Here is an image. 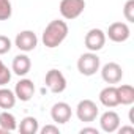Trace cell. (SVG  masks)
Returning a JSON list of instances; mask_svg holds the SVG:
<instances>
[{"instance_id": "6da1fadb", "label": "cell", "mask_w": 134, "mask_h": 134, "mask_svg": "<svg viewBox=\"0 0 134 134\" xmlns=\"http://www.w3.org/2000/svg\"><path fill=\"white\" fill-rule=\"evenodd\" d=\"M66 36H68V24L60 19H54L46 25L41 41L46 47L54 49V47H58L66 40Z\"/></svg>"}, {"instance_id": "7a4b0ae2", "label": "cell", "mask_w": 134, "mask_h": 134, "mask_svg": "<svg viewBox=\"0 0 134 134\" xmlns=\"http://www.w3.org/2000/svg\"><path fill=\"white\" fill-rule=\"evenodd\" d=\"M101 68V60L96 55V52H87L82 54L77 60V70L82 76H93Z\"/></svg>"}, {"instance_id": "3957f363", "label": "cell", "mask_w": 134, "mask_h": 134, "mask_svg": "<svg viewBox=\"0 0 134 134\" xmlns=\"http://www.w3.org/2000/svg\"><path fill=\"white\" fill-rule=\"evenodd\" d=\"M60 14L66 21H73L79 18L85 10V0H62L60 2Z\"/></svg>"}, {"instance_id": "277c9868", "label": "cell", "mask_w": 134, "mask_h": 134, "mask_svg": "<svg viewBox=\"0 0 134 134\" xmlns=\"http://www.w3.org/2000/svg\"><path fill=\"white\" fill-rule=\"evenodd\" d=\"M98 114H99V109H98L96 103L92 99H82V101H79V104L76 107V115L81 121H87V123L93 121V120H96Z\"/></svg>"}, {"instance_id": "5b68a950", "label": "cell", "mask_w": 134, "mask_h": 134, "mask_svg": "<svg viewBox=\"0 0 134 134\" xmlns=\"http://www.w3.org/2000/svg\"><path fill=\"white\" fill-rule=\"evenodd\" d=\"M44 84L46 87L52 92V93H62L66 88V77L63 76L62 71L58 70H49L46 73L44 77Z\"/></svg>"}, {"instance_id": "8992f818", "label": "cell", "mask_w": 134, "mask_h": 134, "mask_svg": "<svg viewBox=\"0 0 134 134\" xmlns=\"http://www.w3.org/2000/svg\"><path fill=\"white\" fill-rule=\"evenodd\" d=\"M84 44L90 52H98L106 44V33L101 29H90L85 35Z\"/></svg>"}, {"instance_id": "52a82bcc", "label": "cell", "mask_w": 134, "mask_h": 134, "mask_svg": "<svg viewBox=\"0 0 134 134\" xmlns=\"http://www.w3.org/2000/svg\"><path fill=\"white\" fill-rule=\"evenodd\" d=\"M14 44H16V47H18L19 51H22V52H30V51H33V49L38 46V36H36V33L32 32V30H22V32H19V33L16 35Z\"/></svg>"}, {"instance_id": "ba28073f", "label": "cell", "mask_w": 134, "mask_h": 134, "mask_svg": "<svg viewBox=\"0 0 134 134\" xmlns=\"http://www.w3.org/2000/svg\"><path fill=\"white\" fill-rule=\"evenodd\" d=\"M131 35L129 25L126 22H114L109 25L107 32H106V38H109L114 43H125Z\"/></svg>"}, {"instance_id": "9c48e42d", "label": "cell", "mask_w": 134, "mask_h": 134, "mask_svg": "<svg viewBox=\"0 0 134 134\" xmlns=\"http://www.w3.org/2000/svg\"><path fill=\"white\" fill-rule=\"evenodd\" d=\"M101 77L106 84H118L123 77V70H121V66L115 62H109L106 63L103 68H101Z\"/></svg>"}, {"instance_id": "30bf717a", "label": "cell", "mask_w": 134, "mask_h": 134, "mask_svg": "<svg viewBox=\"0 0 134 134\" xmlns=\"http://www.w3.org/2000/svg\"><path fill=\"white\" fill-rule=\"evenodd\" d=\"M71 115H73L71 106H70L68 103H65V101L55 103V104L52 106V109H51V117H52V120H54L55 123H58V125H63V123H66V121H70Z\"/></svg>"}, {"instance_id": "8fae6325", "label": "cell", "mask_w": 134, "mask_h": 134, "mask_svg": "<svg viewBox=\"0 0 134 134\" xmlns=\"http://www.w3.org/2000/svg\"><path fill=\"white\" fill-rule=\"evenodd\" d=\"M33 93H35V84H33V81H30V79H21V81L16 84V87H14L16 99H21V101H24V103L30 101L32 96H33Z\"/></svg>"}, {"instance_id": "7c38bea8", "label": "cell", "mask_w": 134, "mask_h": 134, "mask_svg": "<svg viewBox=\"0 0 134 134\" xmlns=\"http://www.w3.org/2000/svg\"><path fill=\"white\" fill-rule=\"evenodd\" d=\"M99 126L104 132H115L120 126V117L114 110H107L99 117Z\"/></svg>"}, {"instance_id": "4fadbf2b", "label": "cell", "mask_w": 134, "mask_h": 134, "mask_svg": "<svg viewBox=\"0 0 134 134\" xmlns=\"http://www.w3.org/2000/svg\"><path fill=\"white\" fill-rule=\"evenodd\" d=\"M32 68V60L27 54H19L13 58V65H11V71L18 76H25L29 74Z\"/></svg>"}, {"instance_id": "5bb4252c", "label": "cell", "mask_w": 134, "mask_h": 134, "mask_svg": "<svg viewBox=\"0 0 134 134\" xmlns=\"http://www.w3.org/2000/svg\"><path fill=\"white\" fill-rule=\"evenodd\" d=\"M99 103L106 107H115L118 106V93L115 85H107L99 92Z\"/></svg>"}, {"instance_id": "9a60e30c", "label": "cell", "mask_w": 134, "mask_h": 134, "mask_svg": "<svg viewBox=\"0 0 134 134\" xmlns=\"http://www.w3.org/2000/svg\"><path fill=\"white\" fill-rule=\"evenodd\" d=\"M117 93H118V104L131 106L134 103V87L132 85L123 84V85L117 87Z\"/></svg>"}, {"instance_id": "2e32d148", "label": "cell", "mask_w": 134, "mask_h": 134, "mask_svg": "<svg viewBox=\"0 0 134 134\" xmlns=\"http://www.w3.org/2000/svg\"><path fill=\"white\" fill-rule=\"evenodd\" d=\"M19 132L22 134H36L40 131V123L35 117H24L18 126Z\"/></svg>"}, {"instance_id": "e0dca14e", "label": "cell", "mask_w": 134, "mask_h": 134, "mask_svg": "<svg viewBox=\"0 0 134 134\" xmlns=\"http://www.w3.org/2000/svg\"><path fill=\"white\" fill-rule=\"evenodd\" d=\"M16 104V95L10 88H0V109H13Z\"/></svg>"}, {"instance_id": "ac0fdd59", "label": "cell", "mask_w": 134, "mask_h": 134, "mask_svg": "<svg viewBox=\"0 0 134 134\" xmlns=\"http://www.w3.org/2000/svg\"><path fill=\"white\" fill-rule=\"evenodd\" d=\"M0 128H3L7 132H11L14 129H18V121H16V117L8 112V110H3L0 114Z\"/></svg>"}, {"instance_id": "d6986e66", "label": "cell", "mask_w": 134, "mask_h": 134, "mask_svg": "<svg viewBox=\"0 0 134 134\" xmlns=\"http://www.w3.org/2000/svg\"><path fill=\"white\" fill-rule=\"evenodd\" d=\"M13 14V7L10 0H0V21H8Z\"/></svg>"}, {"instance_id": "ffe728a7", "label": "cell", "mask_w": 134, "mask_h": 134, "mask_svg": "<svg viewBox=\"0 0 134 134\" xmlns=\"http://www.w3.org/2000/svg\"><path fill=\"white\" fill-rule=\"evenodd\" d=\"M123 16L128 22H134V0H128L123 7Z\"/></svg>"}, {"instance_id": "44dd1931", "label": "cell", "mask_w": 134, "mask_h": 134, "mask_svg": "<svg viewBox=\"0 0 134 134\" xmlns=\"http://www.w3.org/2000/svg\"><path fill=\"white\" fill-rule=\"evenodd\" d=\"M11 51V40L5 35H0V55Z\"/></svg>"}, {"instance_id": "7402d4cb", "label": "cell", "mask_w": 134, "mask_h": 134, "mask_svg": "<svg viewBox=\"0 0 134 134\" xmlns=\"http://www.w3.org/2000/svg\"><path fill=\"white\" fill-rule=\"evenodd\" d=\"M11 81V70H8V66H3L0 70V87L7 85Z\"/></svg>"}, {"instance_id": "603a6c76", "label": "cell", "mask_w": 134, "mask_h": 134, "mask_svg": "<svg viewBox=\"0 0 134 134\" xmlns=\"http://www.w3.org/2000/svg\"><path fill=\"white\" fill-rule=\"evenodd\" d=\"M38 132H41V134H60V129H58V126H55V125H46V126H43Z\"/></svg>"}, {"instance_id": "cb8c5ba5", "label": "cell", "mask_w": 134, "mask_h": 134, "mask_svg": "<svg viewBox=\"0 0 134 134\" xmlns=\"http://www.w3.org/2000/svg\"><path fill=\"white\" fill-rule=\"evenodd\" d=\"M120 134H123V132H129V134H134V126H118V129H117Z\"/></svg>"}, {"instance_id": "d4e9b609", "label": "cell", "mask_w": 134, "mask_h": 134, "mask_svg": "<svg viewBox=\"0 0 134 134\" xmlns=\"http://www.w3.org/2000/svg\"><path fill=\"white\" fill-rule=\"evenodd\" d=\"M99 129L98 128H82L81 129V134H98Z\"/></svg>"}, {"instance_id": "484cf974", "label": "cell", "mask_w": 134, "mask_h": 134, "mask_svg": "<svg viewBox=\"0 0 134 134\" xmlns=\"http://www.w3.org/2000/svg\"><path fill=\"white\" fill-rule=\"evenodd\" d=\"M0 134H7V131H5L3 128H0Z\"/></svg>"}, {"instance_id": "4316f807", "label": "cell", "mask_w": 134, "mask_h": 134, "mask_svg": "<svg viewBox=\"0 0 134 134\" xmlns=\"http://www.w3.org/2000/svg\"><path fill=\"white\" fill-rule=\"evenodd\" d=\"M3 66H5V65H3V62H2V60H0V70H2V68H3Z\"/></svg>"}]
</instances>
